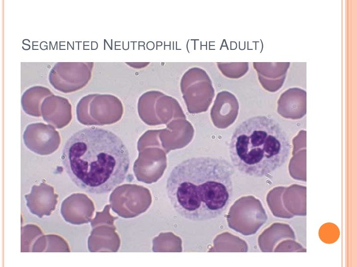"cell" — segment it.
Returning a JSON list of instances; mask_svg holds the SVG:
<instances>
[{
	"instance_id": "6da1fadb",
	"label": "cell",
	"mask_w": 357,
	"mask_h": 267,
	"mask_svg": "<svg viewBox=\"0 0 357 267\" xmlns=\"http://www.w3.org/2000/svg\"><path fill=\"white\" fill-rule=\"evenodd\" d=\"M234 173L232 164L222 158L192 157L180 162L166 181L171 205L190 221H206L220 216L232 196Z\"/></svg>"
},
{
	"instance_id": "7a4b0ae2",
	"label": "cell",
	"mask_w": 357,
	"mask_h": 267,
	"mask_svg": "<svg viewBox=\"0 0 357 267\" xmlns=\"http://www.w3.org/2000/svg\"><path fill=\"white\" fill-rule=\"evenodd\" d=\"M61 160L71 181L93 194L109 193L123 183L130 165L122 140L111 131L95 127L72 134L63 147Z\"/></svg>"
},
{
	"instance_id": "3957f363",
	"label": "cell",
	"mask_w": 357,
	"mask_h": 267,
	"mask_svg": "<svg viewBox=\"0 0 357 267\" xmlns=\"http://www.w3.org/2000/svg\"><path fill=\"white\" fill-rule=\"evenodd\" d=\"M231 164L240 174L261 178L287 160V136L274 119L264 115L249 117L235 128L229 146Z\"/></svg>"
},
{
	"instance_id": "277c9868",
	"label": "cell",
	"mask_w": 357,
	"mask_h": 267,
	"mask_svg": "<svg viewBox=\"0 0 357 267\" xmlns=\"http://www.w3.org/2000/svg\"><path fill=\"white\" fill-rule=\"evenodd\" d=\"M93 62H59L51 69L49 80L56 90L63 93L78 90L88 83L92 75Z\"/></svg>"
},
{
	"instance_id": "5b68a950",
	"label": "cell",
	"mask_w": 357,
	"mask_h": 267,
	"mask_svg": "<svg viewBox=\"0 0 357 267\" xmlns=\"http://www.w3.org/2000/svg\"><path fill=\"white\" fill-rule=\"evenodd\" d=\"M23 140L28 149L41 156L53 153L61 142L60 134L54 127L41 122L26 126L23 134Z\"/></svg>"
},
{
	"instance_id": "8992f818",
	"label": "cell",
	"mask_w": 357,
	"mask_h": 267,
	"mask_svg": "<svg viewBox=\"0 0 357 267\" xmlns=\"http://www.w3.org/2000/svg\"><path fill=\"white\" fill-rule=\"evenodd\" d=\"M25 198L30 212L40 218L50 216L58 201V195L54 187L43 182L33 185Z\"/></svg>"
},
{
	"instance_id": "52a82bcc",
	"label": "cell",
	"mask_w": 357,
	"mask_h": 267,
	"mask_svg": "<svg viewBox=\"0 0 357 267\" xmlns=\"http://www.w3.org/2000/svg\"><path fill=\"white\" fill-rule=\"evenodd\" d=\"M41 113L45 121L57 129L68 125L72 118V106L69 101L53 94L43 100Z\"/></svg>"
},
{
	"instance_id": "ba28073f",
	"label": "cell",
	"mask_w": 357,
	"mask_h": 267,
	"mask_svg": "<svg viewBox=\"0 0 357 267\" xmlns=\"http://www.w3.org/2000/svg\"><path fill=\"white\" fill-rule=\"evenodd\" d=\"M89 201L82 193H73L62 202L60 213L63 219L73 225H80L88 221L91 211Z\"/></svg>"
},
{
	"instance_id": "9c48e42d",
	"label": "cell",
	"mask_w": 357,
	"mask_h": 267,
	"mask_svg": "<svg viewBox=\"0 0 357 267\" xmlns=\"http://www.w3.org/2000/svg\"><path fill=\"white\" fill-rule=\"evenodd\" d=\"M290 64V62L253 63L260 83L270 91H276L281 87Z\"/></svg>"
},
{
	"instance_id": "30bf717a",
	"label": "cell",
	"mask_w": 357,
	"mask_h": 267,
	"mask_svg": "<svg viewBox=\"0 0 357 267\" xmlns=\"http://www.w3.org/2000/svg\"><path fill=\"white\" fill-rule=\"evenodd\" d=\"M306 187L297 184L285 187L282 200L285 210L293 217L306 216Z\"/></svg>"
},
{
	"instance_id": "8fae6325",
	"label": "cell",
	"mask_w": 357,
	"mask_h": 267,
	"mask_svg": "<svg viewBox=\"0 0 357 267\" xmlns=\"http://www.w3.org/2000/svg\"><path fill=\"white\" fill-rule=\"evenodd\" d=\"M306 91L300 88H290L283 92L278 101V111L281 114L306 112Z\"/></svg>"
},
{
	"instance_id": "7c38bea8",
	"label": "cell",
	"mask_w": 357,
	"mask_h": 267,
	"mask_svg": "<svg viewBox=\"0 0 357 267\" xmlns=\"http://www.w3.org/2000/svg\"><path fill=\"white\" fill-rule=\"evenodd\" d=\"M53 94L48 88L35 86L27 89L21 97V105L23 111L27 114L35 117L41 116V107L43 100Z\"/></svg>"
},
{
	"instance_id": "4fadbf2b",
	"label": "cell",
	"mask_w": 357,
	"mask_h": 267,
	"mask_svg": "<svg viewBox=\"0 0 357 267\" xmlns=\"http://www.w3.org/2000/svg\"><path fill=\"white\" fill-rule=\"evenodd\" d=\"M33 252H70L66 240L58 235L48 234L40 236L32 245Z\"/></svg>"
},
{
	"instance_id": "5bb4252c",
	"label": "cell",
	"mask_w": 357,
	"mask_h": 267,
	"mask_svg": "<svg viewBox=\"0 0 357 267\" xmlns=\"http://www.w3.org/2000/svg\"><path fill=\"white\" fill-rule=\"evenodd\" d=\"M216 65L220 72L230 78H239L244 76L249 70L248 62L221 63Z\"/></svg>"
},
{
	"instance_id": "9a60e30c",
	"label": "cell",
	"mask_w": 357,
	"mask_h": 267,
	"mask_svg": "<svg viewBox=\"0 0 357 267\" xmlns=\"http://www.w3.org/2000/svg\"><path fill=\"white\" fill-rule=\"evenodd\" d=\"M43 232L37 225L28 224L21 228V251H29L35 241L41 235Z\"/></svg>"
},
{
	"instance_id": "2e32d148",
	"label": "cell",
	"mask_w": 357,
	"mask_h": 267,
	"mask_svg": "<svg viewBox=\"0 0 357 267\" xmlns=\"http://www.w3.org/2000/svg\"><path fill=\"white\" fill-rule=\"evenodd\" d=\"M278 249L275 251L279 252H306V249L296 240L287 239L281 241L278 245Z\"/></svg>"
}]
</instances>
